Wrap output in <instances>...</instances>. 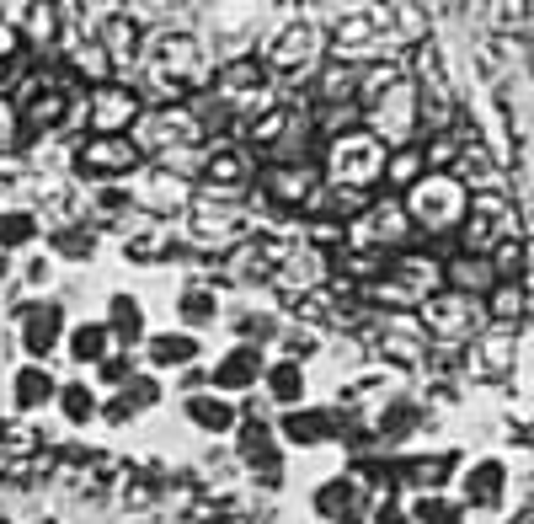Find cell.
<instances>
[{"label": "cell", "mask_w": 534, "mask_h": 524, "mask_svg": "<svg viewBox=\"0 0 534 524\" xmlns=\"http://www.w3.org/2000/svg\"><path fill=\"white\" fill-rule=\"evenodd\" d=\"M460 209H465V188H460V182H449V177L417 182V193L406 198V214L422 220L428 230H449L454 220H460Z\"/></svg>", "instance_id": "1"}, {"label": "cell", "mask_w": 534, "mask_h": 524, "mask_svg": "<svg viewBox=\"0 0 534 524\" xmlns=\"http://www.w3.org/2000/svg\"><path fill=\"white\" fill-rule=\"evenodd\" d=\"M380 134H348V140H337L332 150V177L337 188L348 182V188H369L374 172H380Z\"/></svg>", "instance_id": "2"}, {"label": "cell", "mask_w": 534, "mask_h": 524, "mask_svg": "<svg viewBox=\"0 0 534 524\" xmlns=\"http://www.w3.org/2000/svg\"><path fill=\"white\" fill-rule=\"evenodd\" d=\"M134 118H139V102L129 97V91H118V86H102L97 102H91V123H97V134H118V129H129Z\"/></svg>", "instance_id": "3"}, {"label": "cell", "mask_w": 534, "mask_h": 524, "mask_svg": "<svg viewBox=\"0 0 534 524\" xmlns=\"http://www.w3.org/2000/svg\"><path fill=\"white\" fill-rule=\"evenodd\" d=\"M310 59H316V27H310V22L284 27L278 43H273V70H305Z\"/></svg>", "instance_id": "4"}, {"label": "cell", "mask_w": 534, "mask_h": 524, "mask_svg": "<svg viewBox=\"0 0 534 524\" xmlns=\"http://www.w3.org/2000/svg\"><path fill=\"white\" fill-rule=\"evenodd\" d=\"M139 156L129 140H118V134H102V140H91L81 150V166H91V172H129Z\"/></svg>", "instance_id": "5"}, {"label": "cell", "mask_w": 534, "mask_h": 524, "mask_svg": "<svg viewBox=\"0 0 534 524\" xmlns=\"http://www.w3.org/2000/svg\"><path fill=\"white\" fill-rule=\"evenodd\" d=\"M97 43H102V54H107V59H129V54H134V43H139V27L123 17V11H107L102 27H97Z\"/></svg>", "instance_id": "6"}, {"label": "cell", "mask_w": 534, "mask_h": 524, "mask_svg": "<svg viewBox=\"0 0 534 524\" xmlns=\"http://www.w3.org/2000/svg\"><path fill=\"white\" fill-rule=\"evenodd\" d=\"M59 305H43V311H27V321H22V348L27 353H49L54 348V337H59Z\"/></svg>", "instance_id": "7"}, {"label": "cell", "mask_w": 534, "mask_h": 524, "mask_svg": "<svg viewBox=\"0 0 534 524\" xmlns=\"http://www.w3.org/2000/svg\"><path fill=\"white\" fill-rule=\"evenodd\" d=\"M422 321H428L433 332H465L470 327V305L460 295H438L422 305Z\"/></svg>", "instance_id": "8"}, {"label": "cell", "mask_w": 534, "mask_h": 524, "mask_svg": "<svg viewBox=\"0 0 534 524\" xmlns=\"http://www.w3.org/2000/svg\"><path fill=\"white\" fill-rule=\"evenodd\" d=\"M118 343H113V327L107 321H91V327H75V337H70V353L81 364H97L102 353H113Z\"/></svg>", "instance_id": "9"}, {"label": "cell", "mask_w": 534, "mask_h": 524, "mask_svg": "<svg viewBox=\"0 0 534 524\" xmlns=\"http://www.w3.org/2000/svg\"><path fill=\"white\" fill-rule=\"evenodd\" d=\"M497 498H502V466L486 460V466H476V476L465 482V503L470 508H497Z\"/></svg>", "instance_id": "10"}, {"label": "cell", "mask_w": 534, "mask_h": 524, "mask_svg": "<svg viewBox=\"0 0 534 524\" xmlns=\"http://www.w3.org/2000/svg\"><path fill=\"white\" fill-rule=\"evenodd\" d=\"M497 172H502V166H497V156H486L481 140L460 145V177L465 182H476V188H481V182H497Z\"/></svg>", "instance_id": "11"}, {"label": "cell", "mask_w": 534, "mask_h": 524, "mask_svg": "<svg viewBox=\"0 0 534 524\" xmlns=\"http://www.w3.org/2000/svg\"><path fill=\"white\" fill-rule=\"evenodd\" d=\"M305 193H310V177L294 172V166H278V172L267 177V198H273V204H305Z\"/></svg>", "instance_id": "12"}, {"label": "cell", "mask_w": 534, "mask_h": 524, "mask_svg": "<svg viewBox=\"0 0 534 524\" xmlns=\"http://www.w3.org/2000/svg\"><path fill=\"white\" fill-rule=\"evenodd\" d=\"M107 327H113V343L123 348V343H134L139 332H145V311H139V300H113V321H107Z\"/></svg>", "instance_id": "13"}, {"label": "cell", "mask_w": 534, "mask_h": 524, "mask_svg": "<svg viewBox=\"0 0 534 524\" xmlns=\"http://www.w3.org/2000/svg\"><path fill=\"white\" fill-rule=\"evenodd\" d=\"M49 396H54V380H49V369L27 364L22 375H17V407H38V402H49Z\"/></svg>", "instance_id": "14"}, {"label": "cell", "mask_w": 534, "mask_h": 524, "mask_svg": "<svg viewBox=\"0 0 534 524\" xmlns=\"http://www.w3.org/2000/svg\"><path fill=\"white\" fill-rule=\"evenodd\" d=\"M198 353V343L193 337H171V332H161V337H150V364H187Z\"/></svg>", "instance_id": "15"}, {"label": "cell", "mask_w": 534, "mask_h": 524, "mask_svg": "<svg viewBox=\"0 0 534 524\" xmlns=\"http://www.w3.org/2000/svg\"><path fill=\"white\" fill-rule=\"evenodd\" d=\"M267 391H273L278 402H294V396H305L300 364H273V369H267Z\"/></svg>", "instance_id": "16"}, {"label": "cell", "mask_w": 534, "mask_h": 524, "mask_svg": "<svg viewBox=\"0 0 534 524\" xmlns=\"http://www.w3.org/2000/svg\"><path fill=\"white\" fill-rule=\"evenodd\" d=\"M422 172H428V150H417V145L401 150V156L390 161V182H396V188H412Z\"/></svg>", "instance_id": "17"}, {"label": "cell", "mask_w": 534, "mask_h": 524, "mask_svg": "<svg viewBox=\"0 0 534 524\" xmlns=\"http://www.w3.org/2000/svg\"><path fill=\"white\" fill-rule=\"evenodd\" d=\"M38 230H43V220H33V214H0V246H22Z\"/></svg>", "instance_id": "18"}, {"label": "cell", "mask_w": 534, "mask_h": 524, "mask_svg": "<svg viewBox=\"0 0 534 524\" xmlns=\"http://www.w3.org/2000/svg\"><path fill=\"white\" fill-rule=\"evenodd\" d=\"M75 70L91 75V81H107V70H113V59L102 54V43H75Z\"/></svg>", "instance_id": "19"}, {"label": "cell", "mask_w": 534, "mask_h": 524, "mask_svg": "<svg viewBox=\"0 0 534 524\" xmlns=\"http://www.w3.org/2000/svg\"><path fill=\"white\" fill-rule=\"evenodd\" d=\"M187 412H193V423H203V428H230L235 423V412L225 402H209V396H193Z\"/></svg>", "instance_id": "20"}, {"label": "cell", "mask_w": 534, "mask_h": 524, "mask_svg": "<svg viewBox=\"0 0 534 524\" xmlns=\"http://www.w3.org/2000/svg\"><path fill=\"white\" fill-rule=\"evenodd\" d=\"M289 434L305 439V444H316V439L332 434V418H326V412H294V418H289Z\"/></svg>", "instance_id": "21"}, {"label": "cell", "mask_w": 534, "mask_h": 524, "mask_svg": "<svg viewBox=\"0 0 534 524\" xmlns=\"http://www.w3.org/2000/svg\"><path fill=\"white\" fill-rule=\"evenodd\" d=\"M353 91H358V81H353V70H342V65H332V70H326V75H321V97H326V102H348V97H353Z\"/></svg>", "instance_id": "22"}, {"label": "cell", "mask_w": 534, "mask_h": 524, "mask_svg": "<svg viewBox=\"0 0 534 524\" xmlns=\"http://www.w3.org/2000/svg\"><path fill=\"white\" fill-rule=\"evenodd\" d=\"M59 402H65V418H70V423H86V418H91V407H97L86 385H65V396H59Z\"/></svg>", "instance_id": "23"}, {"label": "cell", "mask_w": 534, "mask_h": 524, "mask_svg": "<svg viewBox=\"0 0 534 524\" xmlns=\"http://www.w3.org/2000/svg\"><path fill=\"white\" fill-rule=\"evenodd\" d=\"M518 311H524V289L502 284V289H497V295H492V316H497V321H513Z\"/></svg>", "instance_id": "24"}, {"label": "cell", "mask_w": 534, "mask_h": 524, "mask_svg": "<svg viewBox=\"0 0 534 524\" xmlns=\"http://www.w3.org/2000/svg\"><path fill=\"white\" fill-rule=\"evenodd\" d=\"M454 466V455H433V460H417L412 476H417V487H438L444 482V471Z\"/></svg>", "instance_id": "25"}, {"label": "cell", "mask_w": 534, "mask_h": 524, "mask_svg": "<svg viewBox=\"0 0 534 524\" xmlns=\"http://www.w3.org/2000/svg\"><path fill=\"white\" fill-rule=\"evenodd\" d=\"M449 279L460 284V289H481L492 273H486V262H470V257H465V262H454V268H449Z\"/></svg>", "instance_id": "26"}, {"label": "cell", "mask_w": 534, "mask_h": 524, "mask_svg": "<svg viewBox=\"0 0 534 524\" xmlns=\"http://www.w3.org/2000/svg\"><path fill=\"white\" fill-rule=\"evenodd\" d=\"M492 27H497V33H524V27H529V11H524V6H497V11H492Z\"/></svg>", "instance_id": "27"}, {"label": "cell", "mask_w": 534, "mask_h": 524, "mask_svg": "<svg viewBox=\"0 0 534 524\" xmlns=\"http://www.w3.org/2000/svg\"><path fill=\"white\" fill-rule=\"evenodd\" d=\"M0 279H6V262H0Z\"/></svg>", "instance_id": "28"}]
</instances>
